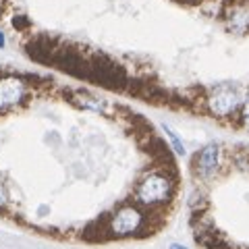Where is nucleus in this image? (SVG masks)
Returning <instances> with one entry per match:
<instances>
[{"mask_svg": "<svg viewBox=\"0 0 249 249\" xmlns=\"http://www.w3.org/2000/svg\"><path fill=\"white\" fill-rule=\"evenodd\" d=\"M173 191H175L173 178L162 175V173H150L139 181L137 191H135V199H137V204L143 208H156V206L166 204V201L173 197Z\"/></svg>", "mask_w": 249, "mask_h": 249, "instance_id": "obj_1", "label": "nucleus"}, {"mask_svg": "<svg viewBox=\"0 0 249 249\" xmlns=\"http://www.w3.org/2000/svg\"><path fill=\"white\" fill-rule=\"evenodd\" d=\"M143 224V214L137 206H121L114 212V216H110V224H108V231L112 232L114 237H129L135 235V232L142 229Z\"/></svg>", "mask_w": 249, "mask_h": 249, "instance_id": "obj_2", "label": "nucleus"}, {"mask_svg": "<svg viewBox=\"0 0 249 249\" xmlns=\"http://www.w3.org/2000/svg\"><path fill=\"white\" fill-rule=\"evenodd\" d=\"M237 106H239V96H237L235 89L229 88V85H220V88H216L208 98L210 112H212L214 116H220V119L231 116L232 112L237 110Z\"/></svg>", "mask_w": 249, "mask_h": 249, "instance_id": "obj_3", "label": "nucleus"}, {"mask_svg": "<svg viewBox=\"0 0 249 249\" xmlns=\"http://www.w3.org/2000/svg\"><path fill=\"white\" fill-rule=\"evenodd\" d=\"M25 83L17 77H2L0 79V112L17 106L25 98Z\"/></svg>", "mask_w": 249, "mask_h": 249, "instance_id": "obj_4", "label": "nucleus"}, {"mask_svg": "<svg viewBox=\"0 0 249 249\" xmlns=\"http://www.w3.org/2000/svg\"><path fill=\"white\" fill-rule=\"evenodd\" d=\"M218 162H220V147L216 143H208L204 150L196 156V175L199 178H212L218 170Z\"/></svg>", "mask_w": 249, "mask_h": 249, "instance_id": "obj_5", "label": "nucleus"}, {"mask_svg": "<svg viewBox=\"0 0 249 249\" xmlns=\"http://www.w3.org/2000/svg\"><path fill=\"white\" fill-rule=\"evenodd\" d=\"M79 100H81L79 104H81V106H85V108H93V110H102V108H104V104L100 102V100L88 96V93H81Z\"/></svg>", "mask_w": 249, "mask_h": 249, "instance_id": "obj_6", "label": "nucleus"}, {"mask_svg": "<svg viewBox=\"0 0 249 249\" xmlns=\"http://www.w3.org/2000/svg\"><path fill=\"white\" fill-rule=\"evenodd\" d=\"M164 131H166V133H168V137H170V142H173V145H175V152L177 154H185V147H183V143L181 142H178V137H177V133H175V131L173 129H170V127H166V124H164Z\"/></svg>", "mask_w": 249, "mask_h": 249, "instance_id": "obj_7", "label": "nucleus"}, {"mask_svg": "<svg viewBox=\"0 0 249 249\" xmlns=\"http://www.w3.org/2000/svg\"><path fill=\"white\" fill-rule=\"evenodd\" d=\"M241 121H243V124L249 129V98L245 100V104H243V112H241Z\"/></svg>", "mask_w": 249, "mask_h": 249, "instance_id": "obj_8", "label": "nucleus"}, {"mask_svg": "<svg viewBox=\"0 0 249 249\" xmlns=\"http://www.w3.org/2000/svg\"><path fill=\"white\" fill-rule=\"evenodd\" d=\"M6 201H9V197H6V189H4L2 181H0V208H4Z\"/></svg>", "mask_w": 249, "mask_h": 249, "instance_id": "obj_9", "label": "nucleus"}, {"mask_svg": "<svg viewBox=\"0 0 249 249\" xmlns=\"http://www.w3.org/2000/svg\"><path fill=\"white\" fill-rule=\"evenodd\" d=\"M170 249H187V247H183V245H178V243H173V245H170Z\"/></svg>", "mask_w": 249, "mask_h": 249, "instance_id": "obj_10", "label": "nucleus"}, {"mask_svg": "<svg viewBox=\"0 0 249 249\" xmlns=\"http://www.w3.org/2000/svg\"><path fill=\"white\" fill-rule=\"evenodd\" d=\"M2 46H4V36L0 34V48H2Z\"/></svg>", "mask_w": 249, "mask_h": 249, "instance_id": "obj_11", "label": "nucleus"}]
</instances>
